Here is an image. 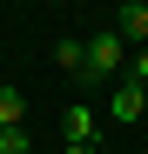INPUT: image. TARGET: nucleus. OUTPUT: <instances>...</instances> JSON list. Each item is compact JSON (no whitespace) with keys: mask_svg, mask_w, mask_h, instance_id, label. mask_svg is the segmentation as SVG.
Here are the masks:
<instances>
[{"mask_svg":"<svg viewBox=\"0 0 148 154\" xmlns=\"http://www.w3.org/2000/svg\"><path fill=\"white\" fill-rule=\"evenodd\" d=\"M121 60H128V40H121V34H94V40H88V74H81V87L114 81V74H121Z\"/></svg>","mask_w":148,"mask_h":154,"instance_id":"obj_1","label":"nucleus"},{"mask_svg":"<svg viewBox=\"0 0 148 154\" xmlns=\"http://www.w3.org/2000/svg\"><path fill=\"white\" fill-rule=\"evenodd\" d=\"M61 134H67V141H88V147H94V134H101V121H94V107H88V100H74V107L61 114Z\"/></svg>","mask_w":148,"mask_h":154,"instance_id":"obj_2","label":"nucleus"},{"mask_svg":"<svg viewBox=\"0 0 148 154\" xmlns=\"http://www.w3.org/2000/svg\"><path fill=\"white\" fill-rule=\"evenodd\" d=\"M114 34L135 40V47H148V0H128V7L114 14Z\"/></svg>","mask_w":148,"mask_h":154,"instance_id":"obj_3","label":"nucleus"},{"mask_svg":"<svg viewBox=\"0 0 148 154\" xmlns=\"http://www.w3.org/2000/svg\"><path fill=\"white\" fill-rule=\"evenodd\" d=\"M141 114H148V94H141V87H114V94H108V121L128 127V121H141Z\"/></svg>","mask_w":148,"mask_h":154,"instance_id":"obj_4","label":"nucleus"},{"mask_svg":"<svg viewBox=\"0 0 148 154\" xmlns=\"http://www.w3.org/2000/svg\"><path fill=\"white\" fill-rule=\"evenodd\" d=\"M54 67L81 81V74H88V40H54Z\"/></svg>","mask_w":148,"mask_h":154,"instance_id":"obj_5","label":"nucleus"},{"mask_svg":"<svg viewBox=\"0 0 148 154\" xmlns=\"http://www.w3.org/2000/svg\"><path fill=\"white\" fill-rule=\"evenodd\" d=\"M0 127H27V94L20 87H0Z\"/></svg>","mask_w":148,"mask_h":154,"instance_id":"obj_6","label":"nucleus"},{"mask_svg":"<svg viewBox=\"0 0 148 154\" xmlns=\"http://www.w3.org/2000/svg\"><path fill=\"white\" fill-rule=\"evenodd\" d=\"M27 147H34L27 127H0V154H27Z\"/></svg>","mask_w":148,"mask_h":154,"instance_id":"obj_7","label":"nucleus"},{"mask_svg":"<svg viewBox=\"0 0 148 154\" xmlns=\"http://www.w3.org/2000/svg\"><path fill=\"white\" fill-rule=\"evenodd\" d=\"M128 67H135V87H141V81H148V47H135V60H128Z\"/></svg>","mask_w":148,"mask_h":154,"instance_id":"obj_8","label":"nucleus"},{"mask_svg":"<svg viewBox=\"0 0 148 154\" xmlns=\"http://www.w3.org/2000/svg\"><path fill=\"white\" fill-rule=\"evenodd\" d=\"M67 154H94V147H88V141H67Z\"/></svg>","mask_w":148,"mask_h":154,"instance_id":"obj_9","label":"nucleus"},{"mask_svg":"<svg viewBox=\"0 0 148 154\" xmlns=\"http://www.w3.org/2000/svg\"><path fill=\"white\" fill-rule=\"evenodd\" d=\"M141 94H148V81H141Z\"/></svg>","mask_w":148,"mask_h":154,"instance_id":"obj_10","label":"nucleus"}]
</instances>
